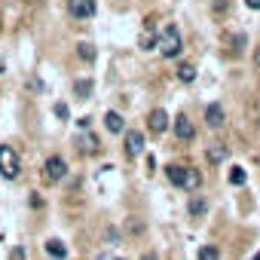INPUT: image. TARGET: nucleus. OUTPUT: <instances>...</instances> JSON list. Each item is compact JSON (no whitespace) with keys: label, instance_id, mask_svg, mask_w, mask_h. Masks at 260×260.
I'll return each instance as SVG.
<instances>
[{"label":"nucleus","instance_id":"nucleus-1","mask_svg":"<svg viewBox=\"0 0 260 260\" xmlns=\"http://www.w3.org/2000/svg\"><path fill=\"white\" fill-rule=\"evenodd\" d=\"M181 31L175 28V25H162V31H159V37H156V52L162 55V58H175V55H181Z\"/></svg>","mask_w":260,"mask_h":260},{"label":"nucleus","instance_id":"nucleus-2","mask_svg":"<svg viewBox=\"0 0 260 260\" xmlns=\"http://www.w3.org/2000/svg\"><path fill=\"white\" fill-rule=\"evenodd\" d=\"M19 175H22V159H19L16 147L0 144V178H4V181H16Z\"/></svg>","mask_w":260,"mask_h":260},{"label":"nucleus","instance_id":"nucleus-3","mask_svg":"<svg viewBox=\"0 0 260 260\" xmlns=\"http://www.w3.org/2000/svg\"><path fill=\"white\" fill-rule=\"evenodd\" d=\"M64 175H68V162H64L61 156H49V159L43 162V181H46V184H61Z\"/></svg>","mask_w":260,"mask_h":260},{"label":"nucleus","instance_id":"nucleus-4","mask_svg":"<svg viewBox=\"0 0 260 260\" xmlns=\"http://www.w3.org/2000/svg\"><path fill=\"white\" fill-rule=\"evenodd\" d=\"M95 10H98L95 0H68V13H71L74 19H92Z\"/></svg>","mask_w":260,"mask_h":260},{"label":"nucleus","instance_id":"nucleus-5","mask_svg":"<svg viewBox=\"0 0 260 260\" xmlns=\"http://www.w3.org/2000/svg\"><path fill=\"white\" fill-rule=\"evenodd\" d=\"M193 135H196V125L190 122V116L178 113V116H175V138H178V141H193Z\"/></svg>","mask_w":260,"mask_h":260},{"label":"nucleus","instance_id":"nucleus-6","mask_svg":"<svg viewBox=\"0 0 260 260\" xmlns=\"http://www.w3.org/2000/svg\"><path fill=\"white\" fill-rule=\"evenodd\" d=\"M141 150H144V132L128 128L125 132V156H141Z\"/></svg>","mask_w":260,"mask_h":260},{"label":"nucleus","instance_id":"nucleus-7","mask_svg":"<svg viewBox=\"0 0 260 260\" xmlns=\"http://www.w3.org/2000/svg\"><path fill=\"white\" fill-rule=\"evenodd\" d=\"M223 119H226V113H223V104L211 101V104L205 107V125H208V128H220V125H223Z\"/></svg>","mask_w":260,"mask_h":260},{"label":"nucleus","instance_id":"nucleus-8","mask_svg":"<svg viewBox=\"0 0 260 260\" xmlns=\"http://www.w3.org/2000/svg\"><path fill=\"white\" fill-rule=\"evenodd\" d=\"M147 122H150V132L153 135H162L166 132V128H169V113L162 110V107H156V110H150V116H147Z\"/></svg>","mask_w":260,"mask_h":260},{"label":"nucleus","instance_id":"nucleus-9","mask_svg":"<svg viewBox=\"0 0 260 260\" xmlns=\"http://www.w3.org/2000/svg\"><path fill=\"white\" fill-rule=\"evenodd\" d=\"M166 178H169V184H175V187H184L187 184V166H166Z\"/></svg>","mask_w":260,"mask_h":260},{"label":"nucleus","instance_id":"nucleus-10","mask_svg":"<svg viewBox=\"0 0 260 260\" xmlns=\"http://www.w3.org/2000/svg\"><path fill=\"white\" fill-rule=\"evenodd\" d=\"M104 125H107V132L119 135L122 128H125V119H122V113H116V110H107V113H104Z\"/></svg>","mask_w":260,"mask_h":260},{"label":"nucleus","instance_id":"nucleus-11","mask_svg":"<svg viewBox=\"0 0 260 260\" xmlns=\"http://www.w3.org/2000/svg\"><path fill=\"white\" fill-rule=\"evenodd\" d=\"M205 156H208V162H214V166H220L226 156H230V150L223 147V144H208V150H205Z\"/></svg>","mask_w":260,"mask_h":260},{"label":"nucleus","instance_id":"nucleus-12","mask_svg":"<svg viewBox=\"0 0 260 260\" xmlns=\"http://www.w3.org/2000/svg\"><path fill=\"white\" fill-rule=\"evenodd\" d=\"M46 254H49L52 260H64V257H68V248H64V242L49 239V242H46Z\"/></svg>","mask_w":260,"mask_h":260},{"label":"nucleus","instance_id":"nucleus-13","mask_svg":"<svg viewBox=\"0 0 260 260\" xmlns=\"http://www.w3.org/2000/svg\"><path fill=\"white\" fill-rule=\"evenodd\" d=\"M74 95H77L80 101H86V98L92 95V80H89V77H83V80H74Z\"/></svg>","mask_w":260,"mask_h":260},{"label":"nucleus","instance_id":"nucleus-14","mask_svg":"<svg viewBox=\"0 0 260 260\" xmlns=\"http://www.w3.org/2000/svg\"><path fill=\"white\" fill-rule=\"evenodd\" d=\"M187 208H190V214H193V217H202V214L208 211V202L196 193V196H190V205H187Z\"/></svg>","mask_w":260,"mask_h":260},{"label":"nucleus","instance_id":"nucleus-15","mask_svg":"<svg viewBox=\"0 0 260 260\" xmlns=\"http://www.w3.org/2000/svg\"><path fill=\"white\" fill-rule=\"evenodd\" d=\"M175 74H178V80H181V83H193V80H196V68H193L190 61L178 64V71H175Z\"/></svg>","mask_w":260,"mask_h":260},{"label":"nucleus","instance_id":"nucleus-16","mask_svg":"<svg viewBox=\"0 0 260 260\" xmlns=\"http://www.w3.org/2000/svg\"><path fill=\"white\" fill-rule=\"evenodd\" d=\"M245 181H248L245 169H242V166H233V169H230V184H233V187H242Z\"/></svg>","mask_w":260,"mask_h":260},{"label":"nucleus","instance_id":"nucleus-17","mask_svg":"<svg viewBox=\"0 0 260 260\" xmlns=\"http://www.w3.org/2000/svg\"><path fill=\"white\" fill-rule=\"evenodd\" d=\"M138 46H141L144 52L156 49V34H153V31H144V34H141V40H138Z\"/></svg>","mask_w":260,"mask_h":260},{"label":"nucleus","instance_id":"nucleus-18","mask_svg":"<svg viewBox=\"0 0 260 260\" xmlns=\"http://www.w3.org/2000/svg\"><path fill=\"white\" fill-rule=\"evenodd\" d=\"M199 260H220L217 245H202V248H199Z\"/></svg>","mask_w":260,"mask_h":260},{"label":"nucleus","instance_id":"nucleus-19","mask_svg":"<svg viewBox=\"0 0 260 260\" xmlns=\"http://www.w3.org/2000/svg\"><path fill=\"white\" fill-rule=\"evenodd\" d=\"M77 55H80L83 61H95V46H92V43H80V46H77Z\"/></svg>","mask_w":260,"mask_h":260},{"label":"nucleus","instance_id":"nucleus-20","mask_svg":"<svg viewBox=\"0 0 260 260\" xmlns=\"http://www.w3.org/2000/svg\"><path fill=\"white\" fill-rule=\"evenodd\" d=\"M80 147H83V153H95L98 150V138L95 135H83L80 138Z\"/></svg>","mask_w":260,"mask_h":260},{"label":"nucleus","instance_id":"nucleus-21","mask_svg":"<svg viewBox=\"0 0 260 260\" xmlns=\"http://www.w3.org/2000/svg\"><path fill=\"white\" fill-rule=\"evenodd\" d=\"M187 190H199L202 187V175L199 172H193V169H187V184H184Z\"/></svg>","mask_w":260,"mask_h":260},{"label":"nucleus","instance_id":"nucleus-22","mask_svg":"<svg viewBox=\"0 0 260 260\" xmlns=\"http://www.w3.org/2000/svg\"><path fill=\"white\" fill-rule=\"evenodd\" d=\"M55 116H58V119H68V104L58 101V104H55Z\"/></svg>","mask_w":260,"mask_h":260},{"label":"nucleus","instance_id":"nucleus-23","mask_svg":"<svg viewBox=\"0 0 260 260\" xmlns=\"http://www.w3.org/2000/svg\"><path fill=\"white\" fill-rule=\"evenodd\" d=\"M10 260H25V248H22V245H16V248H13V254H10Z\"/></svg>","mask_w":260,"mask_h":260},{"label":"nucleus","instance_id":"nucleus-24","mask_svg":"<svg viewBox=\"0 0 260 260\" xmlns=\"http://www.w3.org/2000/svg\"><path fill=\"white\" fill-rule=\"evenodd\" d=\"M245 7L248 10H260V0H245Z\"/></svg>","mask_w":260,"mask_h":260},{"label":"nucleus","instance_id":"nucleus-25","mask_svg":"<svg viewBox=\"0 0 260 260\" xmlns=\"http://www.w3.org/2000/svg\"><path fill=\"white\" fill-rule=\"evenodd\" d=\"M254 64H257V68H260V46H257V49H254Z\"/></svg>","mask_w":260,"mask_h":260},{"label":"nucleus","instance_id":"nucleus-26","mask_svg":"<svg viewBox=\"0 0 260 260\" xmlns=\"http://www.w3.org/2000/svg\"><path fill=\"white\" fill-rule=\"evenodd\" d=\"M251 260H260V251H257V254H254V257H251Z\"/></svg>","mask_w":260,"mask_h":260},{"label":"nucleus","instance_id":"nucleus-27","mask_svg":"<svg viewBox=\"0 0 260 260\" xmlns=\"http://www.w3.org/2000/svg\"><path fill=\"white\" fill-rule=\"evenodd\" d=\"M0 71H4V58H0Z\"/></svg>","mask_w":260,"mask_h":260}]
</instances>
